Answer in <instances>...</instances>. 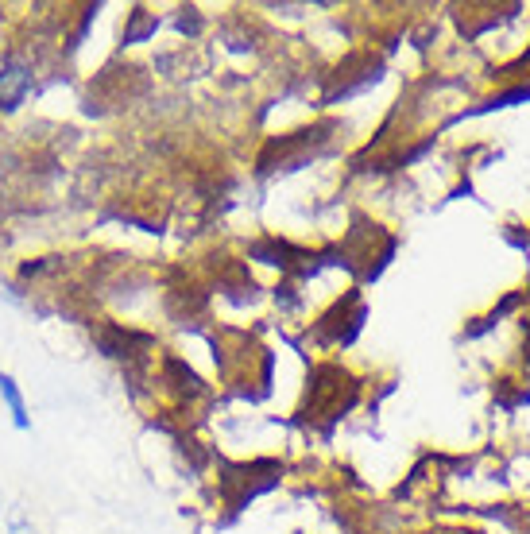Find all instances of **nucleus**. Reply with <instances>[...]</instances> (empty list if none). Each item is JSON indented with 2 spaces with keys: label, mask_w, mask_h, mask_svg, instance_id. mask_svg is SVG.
Wrapping results in <instances>:
<instances>
[{
  "label": "nucleus",
  "mask_w": 530,
  "mask_h": 534,
  "mask_svg": "<svg viewBox=\"0 0 530 534\" xmlns=\"http://www.w3.org/2000/svg\"><path fill=\"white\" fill-rule=\"evenodd\" d=\"M0 391H4V399L12 403V415H16V426H27V415H24V399H19V391L12 387L8 376H0Z\"/></svg>",
  "instance_id": "f257e3e1"
}]
</instances>
